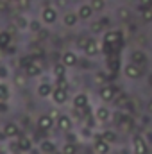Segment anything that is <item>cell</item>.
Listing matches in <instances>:
<instances>
[{"instance_id": "32", "label": "cell", "mask_w": 152, "mask_h": 154, "mask_svg": "<svg viewBox=\"0 0 152 154\" xmlns=\"http://www.w3.org/2000/svg\"><path fill=\"white\" fill-rule=\"evenodd\" d=\"M116 14H118V18H120V20H123V22L131 18V11H129L127 7H120V9L116 11Z\"/></svg>"}, {"instance_id": "22", "label": "cell", "mask_w": 152, "mask_h": 154, "mask_svg": "<svg viewBox=\"0 0 152 154\" xmlns=\"http://www.w3.org/2000/svg\"><path fill=\"white\" fill-rule=\"evenodd\" d=\"M29 23H31V20L27 16H23V14H20V16L14 18V27L18 31H29Z\"/></svg>"}, {"instance_id": "42", "label": "cell", "mask_w": 152, "mask_h": 154, "mask_svg": "<svg viewBox=\"0 0 152 154\" xmlns=\"http://www.w3.org/2000/svg\"><path fill=\"white\" fill-rule=\"evenodd\" d=\"M145 138H147V140L152 143V131H147V133H145Z\"/></svg>"}, {"instance_id": "10", "label": "cell", "mask_w": 152, "mask_h": 154, "mask_svg": "<svg viewBox=\"0 0 152 154\" xmlns=\"http://www.w3.org/2000/svg\"><path fill=\"white\" fill-rule=\"evenodd\" d=\"M52 102L56 104V106H63V104H66V100H68V90H61V88H54V91H52Z\"/></svg>"}, {"instance_id": "48", "label": "cell", "mask_w": 152, "mask_h": 154, "mask_svg": "<svg viewBox=\"0 0 152 154\" xmlns=\"http://www.w3.org/2000/svg\"><path fill=\"white\" fill-rule=\"evenodd\" d=\"M0 66H2V61H0Z\"/></svg>"}, {"instance_id": "41", "label": "cell", "mask_w": 152, "mask_h": 154, "mask_svg": "<svg viewBox=\"0 0 152 154\" xmlns=\"http://www.w3.org/2000/svg\"><path fill=\"white\" fill-rule=\"evenodd\" d=\"M20 5L22 7H29L31 5V0H20Z\"/></svg>"}, {"instance_id": "23", "label": "cell", "mask_w": 152, "mask_h": 154, "mask_svg": "<svg viewBox=\"0 0 152 154\" xmlns=\"http://www.w3.org/2000/svg\"><path fill=\"white\" fill-rule=\"evenodd\" d=\"M93 151H95V154H109V143L104 140H95Z\"/></svg>"}, {"instance_id": "20", "label": "cell", "mask_w": 152, "mask_h": 154, "mask_svg": "<svg viewBox=\"0 0 152 154\" xmlns=\"http://www.w3.org/2000/svg\"><path fill=\"white\" fill-rule=\"evenodd\" d=\"M66 70H68V66H65V65L59 61V63H56V65L52 66V77H54V79H66Z\"/></svg>"}, {"instance_id": "40", "label": "cell", "mask_w": 152, "mask_h": 154, "mask_svg": "<svg viewBox=\"0 0 152 154\" xmlns=\"http://www.w3.org/2000/svg\"><path fill=\"white\" fill-rule=\"evenodd\" d=\"M82 136L90 138V136H91V129H90V127H84V129H82Z\"/></svg>"}, {"instance_id": "15", "label": "cell", "mask_w": 152, "mask_h": 154, "mask_svg": "<svg viewBox=\"0 0 152 154\" xmlns=\"http://www.w3.org/2000/svg\"><path fill=\"white\" fill-rule=\"evenodd\" d=\"M93 7L90 5V2L88 4H81L79 5V9H77V14H79V20H84V22H88V20H91V16H93Z\"/></svg>"}, {"instance_id": "29", "label": "cell", "mask_w": 152, "mask_h": 154, "mask_svg": "<svg viewBox=\"0 0 152 154\" xmlns=\"http://www.w3.org/2000/svg\"><path fill=\"white\" fill-rule=\"evenodd\" d=\"M102 140L108 142V143H114L116 142V133L114 131H104L102 133Z\"/></svg>"}, {"instance_id": "21", "label": "cell", "mask_w": 152, "mask_h": 154, "mask_svg": "<svg viewBox=\"0 0 152 154\" xmlns=\"http://www.w3.org/2000/svg\"><path fill=\"white\" fill-rule=\"evenodd\" d=\"M114 104H116V108H120V109H125L127 106H131V99H129V95H127V93H122V91H118V95L114 97Z\"/></svg>"}, {"instance_id": "2", "label": "cell", "mask_w": 152, "mask_h": 154, "mask_svg": "<svg viewBox=\"0 0 152 154\" xmlns=\"http://www.w3.org/2000/svg\"><path fill=\"white\" fill-rule=\"evenodd\" d=\"M54 125H56V120L48 115V113H47V115H39L38 120H36V127H38L39 131H43V133L50 131Z\"/></svg>"}, {"instance_id": "16", "label": "cell", "mask_w": 152, "mask_h": 154, "mask_svg": "<svg viewBox=\"0 0 152 154\" xmlns=\"http://www.w3.org/2000/svg\"><path fill=\"white\" fill-rule=\"evenodd\" d=\"M102 50V45H100V41L95 38L90 39V43H88V47H86V50H84V54L88 56V57H95L99 52Z\"/></svg>"}, {"instance_id": "36", "label": "cell", "mask_w": 152, "mask_h": 154, "mask_svg": "<svg viewBox=\"0 0 152 154\" xmlns=\"http://www.w3.org/2000/svg\"><path fill=\"white\" fill-rule=\"evenodd\" d=\"M141 18H143V22H152V9L150 7H147V9L141 11Z\"/></svg>"}, {"instance_id": "38", "label": "cell", "mask_w": 152, "mask_h": 154, "mask_svg": "<svg viewBox=\"0 0 152 154\" xmlns=\"http://www.w3.org/2000/svg\"><path fill=\"white\" fill-rule=\"evenodd\" d=\"M7 75H9V70H7V68L2 65V66H0V79H5Z\"/></svg>"}, {"instance_id": "19", "label": "cell", "mask_w": 152, "mask_h": 154, "mask_svg": "<svg viewBox=\"0 0 152 154\" xmlns=\"http://www.w3.org/2000/svg\"><path fill=\"white\" fill-rule=\"evenodd\" d=\"M109 118H111V111H109L106 106H99V108L95 109V120H97V122L104 124V122H109Z\"/></svg>"}, {"instance_id": "46", "label": "cell", "mask_w": 152, "mask_h": 154, "mask_svg": "<svg viewBox=\"0 0 152 154\" xmlns=\"http://www.w3.org/2000/svg\"><path fill=\"white\" fill-rule=\"evenodd\" d=\"M9 2H20V0H9Z\"/></svg>"}, {"instance_id": "44", "label": "cell", "mask_w": 152, "mask_h": 154, "mask_svg": "<svg viewBox=\"0 0 152 154\" xmlns=\"http://www.w3.org/2000/svg\"><path fill=\"white\" fill-rule=\"evenodd\" d=\"M147 108H149V111H150V113H152V100H150V102H149V106H147Z\"/></svg>"}, {"instance_id": "27", "label": "cell", "mask_w": 152, "mask_h": 154, "mask_svg": "<svg viewBox=\"0 0 152 154\" xmlns=\"http://www.w3.org/2000/svg\"><path fill=\"white\" fill-rule=\"evenodd\" d=\"M90 5L93 7L95 13H100L106 9V0H90Z\"/></svg>"}, {"instance_id": "26", "label": "cell", "mask_w": 152, "mask_h": 154, "mask_svg": "<svg viewBox=\"0 0 152 154\" xmlns=\"http://www.w3.org/2000/svg\"><path fill=\"white\" fill-rule=\"evenodd\" d=\"M9 99H11V90H9V86L4 84V82H0V102H5V100H9Z\"/></svg>"}, {"instance_id": "34", "label": "cell", "mask_w": 152, "mask_h": 154, "mask_svg": "<svg viewBox=\"0 0 152 154\" xmlns=\"http://www.w3.org/2000/svg\"><path fill=\"white\" fill-rule=\"evenodd\" d=\"M61 154H75V143L66 142V143L63 145V149H61Z\"/></svg>"}, {"instance_id": "17", "label": "cell", "mask_w": 152, "mask_h": 154, "mask_svg": "<svg viewBox=\"0 0 152 154\" xmlns=\"http://www.w3.org/2000/svg\"><path fill=\"white\" fill-rule=\"evenodd\" d=\"M41 72H43V68H41V63H39V61H32L29 66L23 68V74L29 77V79H31V77H39Z\"/></svg>"}, {"instance_id": "33", "label": "cell", "mask_w": 152, "mask_h": 154, "mask_svg": "<svg viewBox=\"0 0 152 154\" xmlns=\"http://www.w3.org/2000/svg\"><path fill=\"white\" fill-rule=\"evenodd\" d=\"M32 61H34V57H32L31 54H27V56H22V57H20V68H25V66H29Z\"/></svg>"}, {"instance_id": "24", "label": "cell", "mask_w": 152, "mask_h": 154, "mask_svg": "<svg viewBox=\"0 0 152 154\" xmlns=\"http://www.w3.org/2000/svg\"><path fill=\"white\" fill-rule=\"evenodd\" d=\"M104 29H106V25L102 23V20H91V23H90V31H91L93 34H100Z\"/></svg>"}, {"instance_id": "25", "label": "cell", "mask_w": 152, "mask_h": 154, "mask_svg": "<svg viewBox=\"0 0 152 154\" xmlns=\"http://www.w3.org/2000/svg\"><path fill=\"white\" fill-rule=\"evenodd\" d=\"M11 39H13V34H9V31H0V47L2 48H7Z\"/></svg>"}, {"instance_id": "5", "label": "cell", "mask_w": 152, "mask_h": 154, "mask_svg": "<svg viewBox=\"0 0 152 154\" xmlns=\"http://www.w3.org/2000/svg\"><path fill=\"white\" fill-rule=\"evenodd\" d=\"M99 95H100V99L104 102H111V100H114V97L118 95V90L114 86H111V84H104V86H100Z\"/></svg>"}, {"instance_id": "9", "label": "cell", "mask_w": 152, "mask_h": 154, "mask_svg": "<svg viewBox=\"0 0 152 154\" xmlns=\"http://www.w3.org/2000/svg\"><path fill=\"white\" fill-rule=\"evenodd\" d=\"M52 91H54V84L48 82V81H41L38 84V88H36V93H38V97H41V99H50L52 97Z\"/></svg>"}, {"instance_id": "3", "label": "cell", "mask_w": 152, "mask_h": 154, "mask_svg": "<svg viewBox=\"0 0 152 154\" xmlns=\"http://www.w3.org/2000/svg\"><path fill=\"white\" fill-rule=\"evenodd\" d=\"M129 61H131V63H134V65H138L140 68H145V65H147L149 57H147V54H145L143 50L136 48V50H132V52H131V56H129Z\"/></svg>"}, {"instance_id": "1", "label": "cell", "mask_w": 152, "mask_h": 154, "mask_svg": "<svg viewBox=\"0 0 152 154\" xmlns=\"http://www.w3.org/2000/svg\"><path fill=\"white\" fill-rule=\"evenodd\" d=\"M59 14H57V9L52 7V5H45L41 9V14H39V20L45 23V25H54L57 22Z\"/></svg>"}, {"instance_id": "12", "label": "cell", "mask_w": 152, "mask_h": 154, "mask_svg": "<svg viewBox=\"0 0 152 154\" xmlns=\"http://www.w3.org/2000/svg\"><path fill=\"white\" fill-rule=\"evenodd\" d=\"M72 106L75 108V109H88L90 108V97L86 95V93H77L75 97H74V100H72Z\"/></svg>"}, {"instance_id": "45", "label": "cell", "mask_w": 152, "mask_h": 154, "mask_svg": "<svg viewBox=\"0 0 152 154\" xmlns=\"http://www.w3.org/2000/svg\"><path fill=\"white\" fill-rule=\"evenodd\" d=\"M149 82H150V86H152V75H150V77H149Z\"/></svg>"}, {"instance_id": "47", "label": "cell", "mask_w": 152, "mask_h": 154, "mask_svg": "<svg viewBox=\"0 0 152 154\" xmlns=\"http://www.w3.org/2000/svg\"><path fill=\"white\" fill-rule=\"evenodd\" d=\"M149 7H150V9H152V4H150V5H149Z\"/></svg>"}, {"instance_id": "35", "label": "cell", "mask_w": 152, "mask_h": 154, "mask_svg": "<svg viewBox=\"0 0 152 154\" xmlns=\"http://www.w3.org/2000/svg\"><path fill=\"white\" fill-rule=\"evenodd\" d=\"M54 88H61V90H68V81L66 79H56Z\"/></svg>"}, {"instance_id": "31", "label": "cell", "mask_w": 152, "mask_h": 154, "mask_svg": "<svg viewBox=\"0 0 152 154\" xmlns=\"http://www.w3.org/2000/svg\"><path fill=\"white\" fill-rule=\"evenodd\" d=\"M41 20H31V23H29V31L31 32H34V34H38L39 31H41Z\"/></svg>"}, {"instance_id": "37", "label": "cell", "mask_w": 152, "mask_h": 154, "mask_svg": "<svg viewBox=\"0 0 152 154\" xmlns=\"http://www.w3.org/2000/svg\"><path fill=\"white\" fill-rule=\"evenodd\" d=\"M106 79H109V77H106L104 74H95V79H93V81H95L97 84H102V86H104V82H106Z\"/></svg>"}, {"instance_id": "43", "label": "cell", "mask_w": 152, "mask_h": 154, "mask_svg": "<svg viewBox=\"0 0 152 154\" xmlns=\"http://www.w3.org/2000/svg\"><path fill=\"white\" fill-rule=\"evenodd\" d=\"M100 20H102V23H104V25H106V27H108V25H109V18H108V16H104V18H100Z\"/></svg>"}, {"instance_id": "28", "label": "cell", "mask_w": 152, "mask_h": 154, "mask_svg": "<svg viewBox=\"0 0 152 154\" xmlns=\"http://www.w3.org/2000/svg\"><path fill=\"white\" fill-rule=\"evenodd\" d=\"M27 79H29V77L25 75V74H16V75L13 77V81H14V84H16L18 88H23L25 82H27Z\"/></svg>"}, {"instance_id": "14", "label": "cell", "mask_w": 152, "mask_h": 154, "mask_svg": "<svg viewBox=\"0 0 152 154\" xmlns=\"http://www.w3.org/2000/svg\"><path fill=\"white\" fill-rule=\"evenodd\" d=\"M38 152L39 154H56L57 152V145L52 140H41L38 145Z\"/></svg>"}, {"instance_id": "8", "label": "cell", "mask_w": 152, "mask_h": 154, "mask_svg": "<svg viewBox=\"0 0 152 154\" xmlns=\"http://www.w3.org/2000/svg\"><path fill=\"white\" fill-rule=\"evenodd\" d=\"M56 127H57L59 131H63V133H70L72 127H74V120H72V116L59 115V118L56 120Z\"/></svg>"}, {"instance_id": "6", "label": "cell", "mask_w": 152, "mask_h": 154, "mask_svg": "<svg viewBox=\"0 0 152 154\" xmlns=\"http://www.w3.org/2000/svg\"><path fill=\"white\" fill-rule=\"evenodd\" d=\"M141 70H143V68H140L138 65H134V63H131V61L123 66V74H125L127 79H131V81H138V79L141 77Z\"/></svg>"}, {"instance_id": "18", "label": "cell", "mask_w": 152, "mask_h": 154, "mask_svg": "<svg viewBox=\"0 0 152 154\" xmlns=\"http://www.w3.org/2000/svg\"><path fill=\"white\" fill-rule=\"evenodd\" d=\"M77 23H79V14H77V11H68V13L63 14V25H65V27H75Z\"/></svg>"}, {"instance_id": "39", "label": "cell", "mask_w": 152, "mask_h": 154, "mask_svg": "<svg viewBox=\"0 0 152 154\" xmlns=\"http://www.w3.org/2000/svg\"><path fill=\"white\" fill-rule=\"evenodd\" d=\"M150 4H152V0H140V5H141V11H143V9H147V7H149Z\"/></svg>"}, {"instance_id": "7", "label": "cell", "mask_w": 152, "mask_h": 154, "mask_svg": "<svg viewBox=\"0 0 152 154\" xmlns=\"http://www.w3.org/2000/svg\"><path fill=\"white\" fill-rule=\"evenodd\" d=\"M16 142H18V147H20V152L22 154H27L32 151V138L29 134L20 133V136L16 138Z\"/></svg>"}, {"instance_id": "30", "label": "cell", "mask_w": 152, "mask_h": 154, "mask_svg": "<svg viewBox=\"0 0 152 154\" xmlns=\"http://www.w3.org/2000/svg\"><path fill=\"white\" fill-rule=\"evenodd\" d=\"M90 36H79L77 38V48H81L82 52L86 50V47H88V43H90Z\"/></svg>"}, {"instance_id": "11", "label": "cell", "mask_w": 152, "mask_h": 154, "mask_svg": "<svg viewBox=\"0 0 152 154\" xmlns=\"http://www.w3.org/2000/svg\"><path fill=\"white\" fill-rule=\"evenodd\" d=\"M61 63H63L65 66L72 68V66H77V65H79V57H77V54L74 50H65V52L61 54Z\"/></svg>"}, {"instance_id": "13", "label": "cell", "mask_w": 152, "mask_h": 154, "mask_svg": "<svg viewBox=\"0 0 152 154\" xmlns=\"http://www.w3.org/2000/svg\"><path fill=\"white\" fill-rule=\"evenodd\" d=\"M132 145H134V152L136 154H147L149 152V145H147L145 138L140 136V134H136V136L132 138Z\"/></svg>"}, {"instance_id": "4", "label": "cell", "mask_w": 152, "mask_h": 154, "mask_svg": "<svg viewBox=\"0 0 152 154\" xmlns=\"http://www.w3.org/2000/svg\"><path fill=\"white\" fill-rule=\"evenodd\" d=\"M2 133L7 136V140H16L20 136V127L16 122H5L2 127Z\"/></svg>"}]
</instances>
